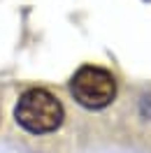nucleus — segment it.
<instances>
[{
    "label": "nucleus",
    "instance_id": "obj_1",
    "mask_svg": "<svg viewBox=\"0 0 151 153\" xmlns=\"http://www.w3.org/2000/svg\"><path fill=\"white\" fill-rule=\"evenodd\" d=\"M14 118L28 132L47 134L63 123V105L44 88H28L16 102Z\"/></svg>",
    "mask_w": 151,
    "mask_h": 153
},
{
    "label": "nucleus",
    "instance_id": "obj_2",
    "mask_svg": "<svg viewBox=\"0 0 151 153\" xmlns=\"http://www.w3.org/2000/svg\"><path fill=\"white\" fill-rule=\"evenodd\" d=\"M70 93L86 109H102L116 97V79L98 65H84L70 79Z\"/></svg>",
    "mask_w": 151,
    "mask_h": 153
}]
</instances>
